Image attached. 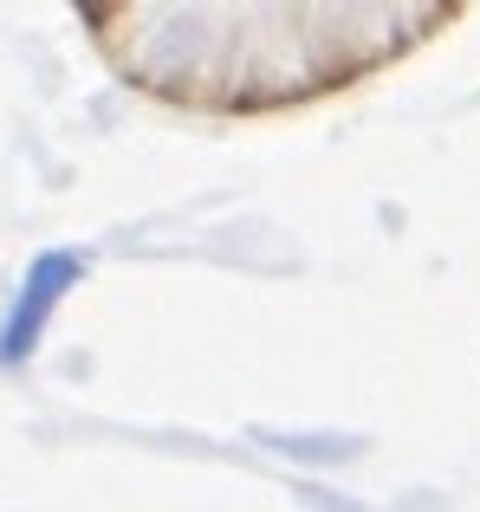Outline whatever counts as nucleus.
<instances>
[{
    "mask_svg": "<svg viewBox=\"0 0 480 512\" xmlns=\"http://www.w3.org/2000/svg\"><path fill=\"white\" fill-rule=\"evenodd\" d=\"M85 279V253L78 247H46L26 260L20 286H13L7 312H0V370H26L39 338L52 331V312L72 299V286Z\"/></svg>",
    "mask_w": 480,
    "mask_h": 512,
    "instance_id": "nucleus-1",
    "label": "nucleus"
}]
</instances>
